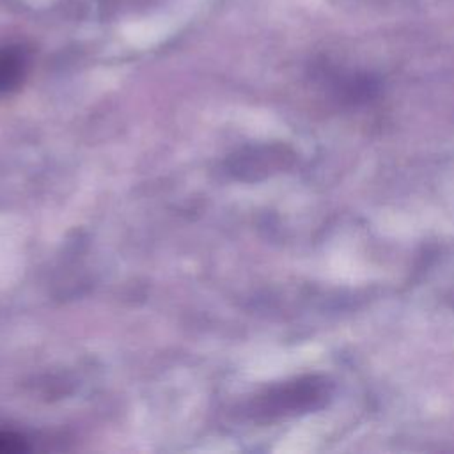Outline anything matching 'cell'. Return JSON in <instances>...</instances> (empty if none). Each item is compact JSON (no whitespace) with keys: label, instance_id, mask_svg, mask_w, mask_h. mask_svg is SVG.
<instances>
[{"label":"cell","instance_id":"cell-1","mask_svg":"<svg viewBox=\"0 0 454 454\" xmlns=\"http://www.w3.org/2000/svg\"><path fill=\"white\" fill-rule=\"evenodd\" d=\"M27 55L18 46L0 48V94L14 90L27 73Z\"/></svg>","mask_w":454,"mask_h":454},{"label":"cell","instance_id":"cell-2","mask_svg":"<svg viewBox=\"0 0 454 454\" xmlns=\"http://www.w3.org/2000/svg\"><path fill=\"white\" fill-rule=\"evenodd\" d=\"M27 443L23 436L14 433H0V454H14L27 450Z\"/></svg>","mask_w":454,"mask_h":454}]
</instances>
